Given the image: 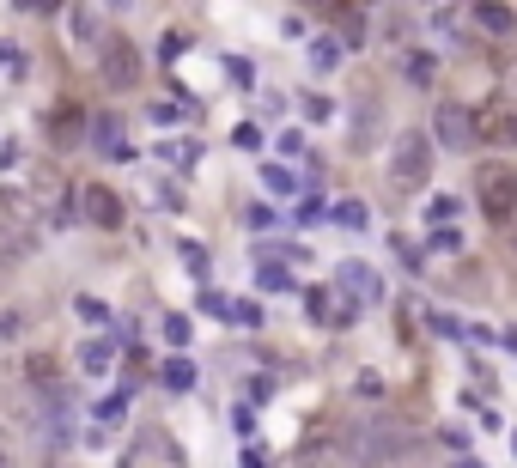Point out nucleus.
Returning <instances> with one entry per match:
<instances>
[{
	"instance_id": "obj_7",
	"label": "nucleus",
	"mask_w": 517,
	"mask_h": 468,
	"mask_svg": "<svg viewBox=\"0 0 517 468\" xmlns=\"http://www.w3.org/2000/svg\"><path fill=\"white\" fill-rule=\"evenodd\" d=\"M335 292H341V304H353V310H359V304H372V298H378V274L365 268V262H347V268H341V280H335Z\"/></svg>"
},
{
	"instance_id": "obj_19",
	"label": "nucleus",
	"mask_w": 517,
	"mask_h": 468,
	"mask_svg": "<svg viewBox=\"0 0 517 468\" xmlns=\"http://www.w3.org/2000/svg\"><path fill=\"white\" fill-rule=\"evenodd\" d=\"M232 323H244V329H256V323H262V304H250V298H244V304H232Z\"/></svg>"
},
{
	"instance_id": "obj_15",
	"label": "nucleus",
	"mask_w": 517,
	"mask_h": 468,
	"mask_svg": "<svg viewBox=\"0 0 517 468\" xmlns=\"http://www.w3.org/2000/svg\"><path fill=\"white\" fill-rule=\"evenodd\" d=\"M262 183H268L274 195H292V189H299V177H292L286 165H268V171H262Z\"/></svg>"
},
{
	"instance_id": "obj_5",
	"label": "nucleus",
	"mask_w": 517,
	"mask_h": 468,
	"mask_svg": "<svg viewBox=\"0 0 517 468\" xmlns=\"http://www.w3.org/2000/svg\"><path fill=\"white\" fill-rule=\"evenodd\" d=\"M432 134L445 140L451 152H469V146H475V110H463V104H438Z\"/></svg>"
},
{
	"instance_id": "obj_9",
	"label": "nucleus",
	"mask_w": 517,
	"mask_h": 468,
	"mask_svg": "<svg viewBox=\"0 0 517 468\" xmlns=\"http://www.w3.org/2000/svg\"><path fill=\"white\" fill-rule=\"evenodd\" d=\"M475 25L493 31V37H511V31H517V13H511V7H493V0H487V7H475Z\"/></svg>"
},
{
	"instance_id": "obj_20",
	"label": "nucleus",
	"mask_w": 517,
	"mask_h": 468,
	"mask_svg": "<svg viewBox=\"0 0 517 468\" xmlns=\"http://www.w3.org/2000/svg\"><path fill=\"white\" fill-rule=\"evenodd\" d=\"M73 310H80V317H86V323H110V310H104L98 298H80V304H73Z\"/></svg>"
},
{
	"instance_id": "obj_1",
	"label": "nucleus",
	"mask_w": 517,
	"mask_h": 468,
	"mask_svg": "<svg viewBox=\"0 0 517 468\" xmlns=\"http://www.w3.org/2000/svg\"><path fill=\"white\" fill-rule=\"evenodd\" d=\"M426 177H432V140H426V134H402L396 152H390V183H396L402 195H420Z\"/></svg>"
},
{
	"instance_id": "obj_8",
	"label": "nucleus",
	"mask_w": 517,
	"mask_h": 468,
	"mask_svg": "<svg viewBox=\"0 0 517 468\" xmlns=\"http://www.w3.org/2000/svg\"><path fill=\"white\" fill-rule=\"evenodd\" d=\"M80 140H86V116H80V104H61V110H49V146H55V152L80 146Z\"/></svg>"
},
{
	"instance_id": "obj_25",
	"label": "nucleus",
	"mask_w": 517,
	"mask_h": 468,
	"mask_svg": "<svg viewBox=\"0 0 517 468\" xmlns=\"http://www.w3.org/2000/svg\"><path fill=\"white\" fill-rule=\"evenodd\" d=\"M0 468H13V456H7V450H0Z\"/></svg>"
},
{
	"instance_id": "obj_24",
	"label": "nucleus",
	"mask_w": 517,
	"mask_h": 468,
	"mask_svg": "<svg viewBox=\"0 0 517 468\" xmlns=\"http://www.w3.org/2000/svg\"><path fill=\"white\" fill-rule=\"evenodd\" d=\"M232 140H238V146H244V152H256V146H262V128H250V122H244V128H238V134H232Z\"/></svg>"
},
{
	"instance_id": "obj_26",
	"label": "nucleus",
	"mask_w": 517,
	"mask_h": 468,
	"mask_svg": "<svg viewBox=\"0 0 517 468\" xmlns=\"http://www.w3.org/2000/svg\"><path fill=\"white\" fill-rule=\"evenodd\" d=\"M457 468H481V462H457Z\"/></svg>"
},
{
	"instance_id": "obj_14",
	"label": "nucleus",
	"mask_w": 517,
	"mask_h": 468,
	"mask_svg": "<svg viewBox=\"0 0 517 468\" xmlns=\"http://www.w3.org/2000/svg\"><path fill=\"white\" fill-rule=\"evenodd\" d=\"M67 19H73V37H80V43H98V31H92V25H98V13H92V7H73Z\"/></svg>"
},
{
	"instance_id": "obj_3",
	"label": "nucleus",
	"mask_w": 517,
	"mask_h": 468,
	"mask_svg": "<svg viewBox=\"0 0 517 468\" xmlns=\"http://www.w3.org/2000/svg\"><path fill=\"white\" fill-rule=\"evenodd\" d=\"M98 73H104L110 92H134L140 86V49L128 37H104L98 43Z\"/></svg>"
},
{
	"instance_id": "obj_6",
	"label": "nucleus",
	"mask_w": 517,
	"mask_h": 468,
	"mask_svg": "<svg viewBox=\"0 0 517 468\" xmlns=\"http://www.w3.org/2000/svg\"><path fill=\"white\" fill-rule=\"evenodd\" d=\"M475 140H493V146H517V104H487L475 116Z\"/></svg>"
},
{
	"instance_id": "obj_16",
	"label": "nucleus",
	"mask_w": 517,
	"mask_h": 468,
	"mask_svg": "<svg viewBox=\"0 0 517 468\" xmlns=\"http://www.w3.org/2000/svg\"><path fill=\"white\" fill-rule=\"evenodd\" d=\"M335 225L359 231V225H365V201H341V207H335Z\"/></svg>"
},
{
	"instance_id": "obj_4",
	"label": "nucleus",
	"mask_w": 517,
	"mask_h": 468,
	"mask_svg": "<svg viewBox=\"0 0 517 468\" xmlns=\"http://www.w3.org/2000/svg\"><path fill=\"white\" fill-rule=\"evenodd\" d=\"M80 213H86V225H98V231H122V195L116 189H104V183H86L80 189Z\"/></svg>"
},
{
	"instance_id": "obj_13",
	"label": "nucleus",
	"mask_w": 517,
	"mask_h": 468,
	"mask_svg": "<svg viewBox=\"0 0 517 468\" xmlns=\"http://www.w3.org/2000/svg\"><path fill=\"white\" fill-rule=\"evenodd\" d=\"M80 365L86 371H110V341H86L80 347Z\"/></svg>"
},
{
	"instance_id": "obj_17",
	"label": "nucleus",
	"mask_w": 517,
	"mask_h": 468,
	"mask_svg": "<svg viewBox=\"0 0 517 468\" xmlns=\"http://www.w3.org/2000/svg\"><path fill=\"white\" fill-rule=\"evenodd\" d=\"M116 128H122V122H98V146H104V152H116V159H122L128 146H122V134H116Z\"/></svg>"
},
{
	"instance_id": "obj_21",
	"label": "nucleus",
	"mask_w": 517,
	"mask_h": 468,
	"mask_svg": "<svg viewBox=\"0 0 517 468\" xmlns=\"http://www.w3.org/2000/svg\"><path fill=\"white\" fill-rule=\"evenodd\" d=\"M256 280H262V286H268V292H286V268H280V262H268V268H262V274H256Z\"/></svg>"
},
{
	"instance_id": "obj_18",
	"label": "nucleus",
	"mask_w": 517,
	"mask_h": 468,
	"mask_svg": "<svg viewBox=\"0 0 517 468\" xmlns=\"http://www.w3.org/2000/svg\"><path fill=\"white\" fill-rule=\"evenodd\" d=\"M165 341L171 347H189V317H165Z\"/></svg>"
},
{
	"instance_id": "obj_10",
	"label": "nucleus",
	"mask_w": 517,
	"mask_h": 468,
	"mask_svg": "<svg viewBox=\"0 0 517 468\" xmlns=\"http://www.w3.org/2000/svg\"><path fill=\"white\" fill-rule=\"evenodd\" d=\"M335 25H341L335 37H341L347 49H359V43H365V13H359V7H341V13H335Z\"/></svg>"
},
{
	"instance_id": "obj_2",
	"label": "nucleus",
	"mask_w": 517,
	"mask_h": 468,
	"mask_svg": "<svg viewBox=\"0 0 517 468\" xmlns=\"http://www.w3.org/2000/svg\"><path fill=\"white\" fill-rule=\"evenodd\" d=\"M475 201H481V213H487L493 225L517 219V171H511V165H481V171H475Z\"/></svg>"
},
{
	"instance_id": "obj_11",
	"label": "nucleus",
	"mask_w": 517,
	"mask_h": 468,
	"mask_svg": "<svg viewBox=\"0 0 517 468\" xmlns=\"http://www.w3.org/2000/svg\"><path fill=\"white\" fill-rule=\"evenodd\" d=\"M165 389H195V365L177 353V359H165Z\"/></svg>"
},
{
	"instance_id": "obj_23",
	"label": "nucleus",
	"mask_w": 517,
	"mask_h": 468,
	"mask_svg": "<svg viewBox=\"0 0 517 468\" xmlns=\"http://www.w3.org/2000/svg\"><path fill=\"white\" fill-rule=\"evenodd\" d=\"M244 225H250V231H268V225H274V213H268V207H262V201H256V207H250V213H244Z\"/></svg>"
},
{
	"instance_id": "obj_12",
	"label": "nucleus",
	"mask_w": 517,
	"mask_h": 468,
	"mask_svg": "<svg viewBox=\"0 0 517 468\" xmlns=\"http://www.w3.org/2000/svg\"><path fill=\"white\" fill-rule=\"evenodd\" d=\"M426 219H432L438 231H445V225L457 219V195H432V201H426Z\"/></svg>"
},
{
	"instance_id": "obj_22",
	"label": "nucleus",
	"mask_w": 517,
	"mask_h": 468,
	"mask_svg": "<svg viewBox=\"0 0 517 468\" xmlns=\"http://www.w3.org/2000/svg\"><path fill=\"white\" fill-rule=\"evenodd\" d=\"M408 73H414V86H432V55H414Z\"/></svg>"
}]
</instances>
